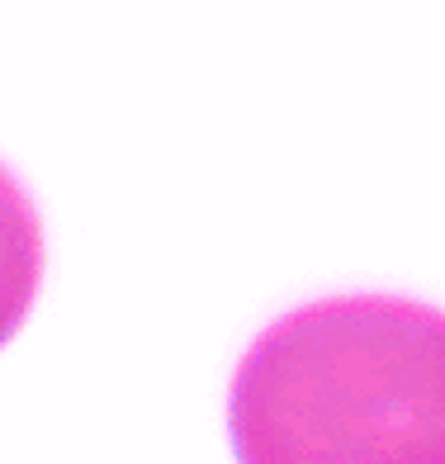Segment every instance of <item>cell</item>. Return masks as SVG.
Returning <instances> with one entry per match:
<instances>
[{"label": "cell", "instance_id": "6da1fadb", "mask_svg": "<svg viewBox=\"0 0 445 464\" xmlns=\"http://www.w3.org/2000/svg\"><path fill=\"white\" fill-rule=\"evenodd\" d=\"M232 450L251 464H445V313L342 294L270 323L232 379Z\"/></svg>", "mask_w": 445, "mask_h": 464}, {"label": "cell", "instance_id": "7a4b0ae2", "mask_svg": "<svg viewBox=\"0 0 445 464\" xmlns=\"http://www.w3.org/2000/svg\"><path fill=\"white\" fill-rule=\"evenodd\" d=\"M44 280V223L19 180L0 166V346L29 318Z\"/></svg>", "mask_w": 445, "mask_h": 464}]
</instances>
